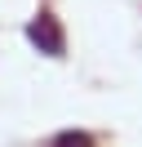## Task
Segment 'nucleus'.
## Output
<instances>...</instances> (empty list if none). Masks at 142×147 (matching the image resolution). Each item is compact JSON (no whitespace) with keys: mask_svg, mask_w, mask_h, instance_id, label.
I'll list each match as a JSON object with an SVG mask.
<instances>
[{"mask_svg":"<svg viewBox=\"0 0 142 147\" xmlns=\"http://www.w3.org/2000/svg\"><path fill=\"white\" fill-rule=\"evenodd\" d=\"M53 147H93V138H89V134H76V129H67V134L53 138Z\"/></svg>","mask_w":142,"mask_h":147,"instance_id":"nucleus-2","label":"nucleus"},{"mask_svg":"<svg viewBox=\"0 0 142 147\" xmlns=\"http://www.w3.org/2000/svg\"><path fill=\"white\" fill-rule=\"evenodd\" d=\"M27 40H31L40 54H49V58L62 54V27L53 22V13H36L31 27H27Z\"/></svg>","mask_w":142,"mask_h":147,"instance_id":"nucleus-1","label":"nucleus"}]
</instances>
